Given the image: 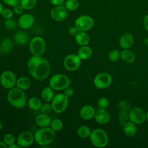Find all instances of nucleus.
I'll return each mask as SVG.
<instances>
[{
	"instance_id": "1",
	"label": "nucleus",
	"mask_w": 148,
	"mask_h": 148,
	"mask_svg": "<svg viewBox=\"0 0 148 148\" xmlns=\"http://www.w3.org/2000/svg\"><path fill=\"white\" fill-rule=\"evenodd\" d=\"M27 68L31 76L37 80H43L50 72L49 61L41 56H32L27 61Z\"/></svg>"
},
{
	"instance_id": "2",
	"label": "nucleus",
	"mask_w": 148,
	"mask_h": 148,
	"mask_svg": "<svg viewBox=\"0 0 148 148\" xmlns=\"http://www.w3.org/2000/svg\"><path fill=\"white\" fill-rule=\"evenodd\" d=\"M7 99L13 107L17 109L23 108L27 103L26 95L24 90L17 87L9 89L7 94Z\"/></svg>"
},
{
	"instance_id": "3",
	"label": "nucleus",
	"mask_w": 148,
	"mask_h": 148,
	"mask_svg": "<svg viewBox=\"0 0 148 148\" xmlns=\"http://www.w3.org/2000/svg\"><path fill=\"white\" fill-rule=\"evenodd\" d=\"M34 135V140L40 146L49 145L54 140L56 132L50 127H43L38 130Z\"/></svg>"
},
{
	"instance_id": "4",
	"label": "nucleus",
	"mask_w": 148,
	"mask_h": 148,
	"mask_svg": "<svg viewBox=\"0 0 148 148\" xmlns=\"http://www.w3.org/2000/svg\"><path fill=\"white\" fill-rule=\"evenodd\" d=\"M89 138L92 145L99 148L105 147L109 140L107 133L101 128H96L91 131Z\"/></svg>"
},
{
	"instance_id": "5",
	"label": "nucleus",
	"mask_w": 148,
	"mask_h": 148,
	"mask_svg": "<svg viewBox=\"0 0 148 148\" xmlns=\"http://www.w3.org/2000/svg\"><path fill=\"white\" fill-rule=\"evenodd\" d=\"M70 79L65 75L56 73L53 75L50 79L49 86L54 90H64L70 85Z\"/></svg>"
},
{
	"instance_id": "6",
	"label": "nucleus",
	"mask_w": 148,
	"mask_h": 148,
	"mask_svg": "<svg viewBox=\"0 0 148 148\" xmlns=\"http://www.w3.org/2000/svg\"><path fill=\"white\" fill-rule=\"evenodd\" d=\"M53 110L57 113L64 112L68 107V98L64 93H58L54 95L51 101Z\"/></svg>"
},
{
	"instance_id": "7",
	"label": "nucleus",
	"mask_w": 148,
	"mask_h": 148,
	"mask_svg": "<svg viewBox=\"0 0 148 148\" xmlns=\"http://www.w3.org/2000/svg\"><path fill=\"white\" fill-rule=\"evenodd\" d=\"M46 48V42L40 36H35L29 42V49L33 56H42L45 53Z\"/></svg>"
},
{
	"instance_id": "8",
	"label": "nucleus",
	"mask_w": 148,
	"mask_h": 148,
	"mask_svg": "<svg viewBox=\"0 0 148 148\" xmlns=\"http://www.w3.org/2000/svg\"><path fill=\"white\" fill-rule=\"evenodd\" d=\"M94 21L92 17L87 14H82L77 17L74 23V26L78 31L87 32L94 26Z\"/></svg>"
},
{
	"instance_id": "9",
	"label": "nucleus",
	"mask_w": 148,
	"mask_h": 148,
	"mask_svg": "<svg viewBox=\"0 0 148 148\" xmlns=\"http://www.w3.org/2000/svg\"><path fill=\"white\" fill-rule=\"evenodd\" d=\"M16 81V76L12 71L6 70L0 75V84L4 88L9 90L15 87Z\"/></svg>"
},
{
	"instance_id": "10",
	"label": "nucleus",
	"mask_w": 148,
	"mask_h": 148,
	"mask_svg": "<svg viewBox=\"0 0 148 148\" xmlns=\"http://www.w3.org/2000/svg\"><path fill=\"white\" fill-rule=\"evenodd\" d=\"M82 60L77 54H70L67 55L64 60V68L68 71L73 72L77 70L81 65Z\"/></svg>"
},
{
	"instance_id": "11",
	"label": "nucleus",
	"mask_w": 148,
	"mask_h": 148,
	"mask_svg": "<svg viewBox=\"0 0 148 148\" xmlns=\"http://www.w3.org/2000/svg\"><path fill=\"white\" fill-rule=\"evenodd\" d=\"M94 84L98 89H105L109 87L112 82L111 75L107 72L98 73L94 79Z\"/></svg>"
},
{
	"instance_id": "12",
	"label": "nucleus",
	"mask_w": 148,
	"mask_h": 148,
	"mask_svg": "<svg viewBox=\"0 0 148 148\" xmlns=\"http://www.w3.org/2000/svg\"><path fill=\"white\" fill-rule=\"evenodd\" d=\"M50 17L56 21L65 20L68 15V11L64 5L54 6L50 10Z\"/></svg>"
},
{
	"instance_id": "13",
	"label": "nucleus",
	"mask_w": 148,
	"mask_h": 148,
	"mask_svg": "<svg viewBox=\"0 0 148 148\" xmlns=\"http://www.w3.org/2000/svg\"><path fill=\"white\" fill-rule=\"evenodd\" d=\"M129 120L135 124H140L146 120V113L138 107H135L129 112Z\"/></svg>"
},
{
	"instance_id": "14",
	"label": "nucleus",
	"mask_w": 148,
	"mask_h": 148,
	"mask_svg": "<svg viewBox=\"0 0 148 148\" xmlns=\"http://www.w3.org/2000/svg\"><path fill=\"white\" fill-rule=\"evenodd\" d=\"M34 141V135L29 131L21 132L16 138V143L21 147H29Z\"/></svg>"
},
{
	"instance_id": "15",
	"label": "nucleus",
	"mask_w": 148,
	"mask_h": 148,
	"mask_svg": "<svg viewBox=\"0 0 148 148\" xmlns=\"http://www.w3.org/2000/svg\"><path fill=\"white\" fill-rule=\"evenodd\" d=\"M34 23L35 18L30 13H23L20 16L17 21L18 26L24 30L31 28L34 25Z\"/></svg>"
},
{
	"instance_id": "16",
	"label": "nucleus",
	"mask_w": 148,
	"mask_h": 148,
	"mask_svg": "<svg viewBox=\"0 0 148 148\" xmlns=\"http://www.w3.org/2000/svg\"><path fill=\"white\" fill-rule=\"evenodd\" d=\"M94 119L97 123L104 125L109 123L110 119V114L106 109H101L95 110Z\"/></svg>"
},
{
	"instance_id": "17",
	"label": "nucleus",
	"mask_w": 148,
	"mask_h": 148,
	"mask_svg": "<svg viewBox=\"0 0 148 148\" xmlns=\"http://www.w3.org/2000/svg\"><path fill=\"white\" fill-rule=\"evenodd\" d=\"M95 110L94 108L90 105H85L83 106L79 111L80 117L85 120H89L94 117Z\"/></svg>"
},
{
	"instance_id": "18",
	"label": "nucleus",
	"mask_w": 148,
	"mask_h": 148,
	"mask_svg": "<svg viewBox=\"0 0 148 148\" xmlns=\"http://www.w3.org/2000/svg\"><path fill=\"white\" fill-rule=\"evenodd\" d=\"M134 37L130 33L125 32L119 39V45L123 49H128L134 43Z\"/></svg>"
},
{
	"instance_id": "19",
	"label": "nucleus",
	"mask_w": 148,
	"mask_h": 148,
	"mask_svg": "<svg viewBox=\"0 0 148 148\" xmlns=\"http://www.w3.org/2000/svg\"><path fill=\"white\" fill-rule=\"evenodd\" d=\"M51 121V117L48 114L46 113H40L38 114L35 118V123L40 128L49 127Z\"/></svg>"
},
{
	"instance_id": "20",
	"label": "nucleus",
	"mask_w": 148,
	"mask_h": 148,
	"mask_svg": "<svg viewBox=\"0 0 148 148\" xmlns=\"http://www.w3.org/2000/svg\"><path fill=\"white\" fill-rule=\"evenodd\" d=\"M29 35L25 31H19L13 36L14 41L19 45L26 44L29 40Z\"/></svg>"
},
{
	"instance_id": "21",
	"label": "nucleus",
	"mask_w": 148,
	"mask_h": 148,
	"mask_svg": "<svg viewBox=\"0 0 148 148\" xmlns=\"http://www.w3.org/2000/svg\"><path fill=\"white\" fill-rule=\"evenodd\" d=\"M74 37L76 43L80 46L87 45L90 42V36L86 32L78 31Z\"/></svg>"
},
{
	"instance_id": "22",
	"label": "nucleus",
	"mask_w": 148,
	"mask_h": 148,
	"mask_svg": "<svg viewBox=\"0 0 148 148\" xmlns=\"http://www.w3.org/2000/svg\"><path fill=\"white\" fill-rule=\"evenodd\" d=\"M77 54L82 60H86L91 57L92 50L91 48L87 45L82 46L78 49Z\"/></svg>"
},
{
	"instance_id": "23",
	"label": "nucleus",
	"mask_w": 148,
	"mask_h": 148,
	"mask_svg": "<svg viewBox=\"0 0 148 148\" xmlns=\"http://www.w3.org/2000/svg\"><path fill=\"white\" fill-rule=\"evenodd\" d=\"M31 84V80L28 77L21 76L17 79L16 86L23 90H26L30 88Z\"/></svg>"
},
{
	"instance_id": "24",
	"label": "nucleus",
	"mask_w": 148,
	"mask_h": 148,
	"mask_svg": "<svg viewBox=\"0 0 148 148\" xmlns=\"http://www.w3.org/2000/svg\"><path fill=\"white\" fill-rule=\"evenodd\" d=\"M123 132L124 134L129 137L133 136L136 132V127L135 124L131 121H126L123 124Z\"/></svg>"
},
{
	"instance_id": "25",
	"label": "nucleus",
	"mask_w": 148,
	"mask_h": 148,
	"mask_svg": "<svg viewBox=\"0 0 148 148\" xmlns=\"http://www.w3.org/2000/svg\"><path fill=\"white\" fill-rule=\"evenodd\" d=\"M120 58L127 63H132L135 61V53L128 49H123L120 51Z\"/></svg>"
},
{
	"instance_id": "26",
	"label": "nucleus",
	"mask_w": 148,
	"mask_h": 148,
	"mask_svg": "<svg viewBox=\"0 0 148 148\" xmlns=\"http://www.w3.org/2000/svg\"><path fill=\"white\" fill-rule=\"evenodd\" d=\"M54 95V90L51 88L49 86L44 87L42 90L40 94L42 99L46 102H51Z\"/></svg>"
},
{
	"instance_id": "27",
	"label": "nucleus",
	"mask_w": 148,
	"mask_h": 148,
	"mask_svg": "<svg viewBox=\"0 0 148 148\" xmlns=\"http://www.w3.org/2000/svg\"><path fill=\"white\" fill-rule=\"evenodd\" d=\"M28 108L32 110H38L40 108L42 103L40 99L37 97H32L27 101Z\"/></svg>"
},
{
	"instance_id": "28",
	"label": "nucleus",
	"mask_w": 148,
	"mask_h": 148,
	"mask_svg": "<svg viewBox=\"0 0 148 148\" xmlns=\"http://www.w3.org/2000/svg\"><path fill=\"white\" fill-rule=\"evenodd\" d=\"M0 46L1 49V52L5 54H7L12 50L13 47V43L10 39L6 38L2 41Z\"/></svg>"
},
{
	"instance_id": "29",
	"label": "nucleus",
	"mask_w": 148,
	"mask_h": 148,
	"mask_svg": "<svg viewBox=\"0 0 148 148\" xmlns=\"http://www.w3.org/2000/svg\"><path fill=\"white\" fill-rule=\"evenodd\" d=\"M91 130L90 128L87 125H82L78 127L77 134L78 136L82 138H86L90 136Z\"/></svg>"
},
{
	"instance_id": "30",
	"label": "nucleus",
	"mask_w": 148,
	"mask_h": 148,
	"mask_svg": "<svg viewBox=\"0 0 148 148\" xmlns=\"http://www.w3.org/2000/svg\"><path fill=\"white\" fill-rule=\"evenodd\" d=\"M64 6L68 11L74 12L78 9L79 2L77 0H66L64 2Z\"/></svg>"
},
{
	"instance_id": "31",
	"label": "nucleus",
	"mask_w": 148,
	"mask_h": 148,
	"mask_svg": "<svg viewBox=\"0 0 148 148\" xmlns=\"http://www.w3.org/2000/svg\"><path fill=\"white\" fill-rule=\"evenodd\" d=\"M38 0H21L20 4L25 10H29L34 9Z\"/></svg>"
},
{
	"instance_id": "32",
	"label": "nucleus",
	"mask_w": 148,
	"mask_h": 148,
	"mask_svg": "<svg viewBox=\"0 0 148 148\" xmlns=\"http://www.w3.org/2000/svg\"><path fill=\"white\" fill-rule=\"evenodd\" d=\"M50 127L55 132L60 131L63 128V123L59 119H54L51 120Z\"/></svg>"
},
{
	"instance_id": "33",
	"label": "nucleus",
	"mask_w": 148,
	"mask_h": 148,
	"mask_svg": "<svg viewBox=\"0 0 148 148\" xmlns=\"http://www.w3.org/2000/svg\"><path fill=\"white\" fill-rule=\"evenodd\" d=\"M3 141L8 146V147L16 142V139L13 134L11 133L6 134L3 138Z\"/></svg>"
},
{
	"instance_id": "34",
	"label": "nucleus",
	"mask_w": 148,
	"mask_h": 148,
	"mask_svg": "<svg viewBox=\"0 0 148 148\" xmlns=\"http://www.w3.org/2000/svg\"><path fill=\"white\" fill-rule=\"evenodd\" d=\"M17 24H18L17 22L12 18L9 19H6L4 21V26L6 29L9 30L14 29L16 28Z\"/></svg>"
},
{
	"instance_id": "35",
	"label": "nucleus",
	"mask_w": 148,
	"mask_h": 148,
	"mask_svg": "<svg viewBox=\"0 0 148 148\" xmlns=\"http://www.w3.org/2000/svg\"><path fill=\"white\" fill-rule=\"evenodd\" d=\"M120 57V52L117 50H111L108 54L109 60L112 62H116Z\"/></svg>"
},
{
	"instance_id": "36",
	"label": "nucleus",
	"mask_w": 148,
	"mask_h": 148,
	"mask_svg": "<svg viewBox=\"0 0 148 148\" xmlns=\"http://www.w3.org/2000/svg\"><path fill=\"white\" fill-rule=\"evenodd\" d=\"M118 119L119 120L123 123V124L129 120V112L128 111L120 110L118 114Z\"/></svg>"
},
{
	"instance_id": "37",
	"label": "nucleus",
	"mask_w": 148,
	"mask_h": 148,
	"mask_svg": "<svg viewBox=\"0 0 148 148\" xmlns=\"http://www.w3.org/2000/svg\"><path fill=\"white\" fill-rule=\"evenodd\" d=\"M14 14L13 10L10 8H3L1 13L2 17L5 19H9L13 17Z\"/></svg>"
},
{
	"instance_id": "38",
	"label": "nucleus",
	"mask_w": 148,
	"mask_h": 148,
	"mask_svg": "<svg viewBox=\"0 0 148 148\" xmlns=\"http://www.w3.org/2000/svg\"><path fill=\"white\" fill-rule=\"evenodd\" d=\"M130 104L127 100H121L118 103V108L120 110L128 111L130 109Z\"/></svg>"
},
{
	"instance_id": "39",
	"label": "nucleus",
	"mask_w": 148,
	"mask_h": 148,
	"mask_svg": "<svg viewBox=\"0 0 148 148\" xmlns=\"http://www.w3.org/2000/svg\"><path fill=\"white\" fill-rule=\"evenodd\" d=\"M109 105L108 99L105 97H101L98 99L97 102V105L99 108L106 109Z\"/></svg>"
},
{
	"instance_id": "40",
	"label": "nucleus",
	"mask_w": 148,
	"mask_h": 148,
	"mask_svg": "<svg viewBox=\"0 0 148 148\" xmlns=\"http://www.w3.org/2000/svg\"><path fill=\"white\" fill-rule=\"evenodd\" d=\"M51 110H53V109H52L51 103H45L42 105L40 108L39 109V111L40 113H46V114L49 113Z\"/></svg>"
},
{
	"instance_id": "41",
	"label": "nucleus",
	"mask_w": 148,
	"mask_h": 148,
	"mask_svg": "<svg viewBox=\"0 0 148 148\" xmlns=\"http://www.w3.org/2000/svg\"><path fill=\"white\" fill-rule=\"evenodd\" d=\"M13 12L14 14H16V15H18V16H21V14H23V12H24V9H23V8L21 6L20 4H18L16 6H14V7H13Z\"/></svg>"
},
{
	"instance_id": "42",
	"label": "nucleus",
	"mask_w": 148,
	"mask_h": 148,
	"mask_svg": "<svg viewBox=\"0 0 148 148\" xmlns=\"http://www.w3.org/2000/svg\"><path fill=\"white\" fill-rule=\"evenodd\" d=\"M1 1L5 4L9 6L14 7V6H16L18 4H20L21 0H1Z\"/></svg>"
},
{
	"instance_id": "43",
	"label": "nucleus",
	"mask_w": 148,
	"mask_h": 148,
	"mask_svg": "<svg viewBox=\"0 0 148 148\" xmlns=\"http://www.w3.org/2000/svg\"><path fill=\"white\" fill-rule=\"evenodd\" d=\"M64 94L66 97H67L68 98H69L73 95V90L72 88H71L69 86L64 90Z\"/></svg>"
},
{
	"instance_id": "44",
	"label": "nucleus",
	"mask_w": 148,
	"mask_h": 148,
	"mask_svg": "<svg viewBox=\"0 0 148 148\" xmlns=\"http://www.w3.org/2000/svg\"><path fill=\"white\" fill-rule=\"evenodd\" d=\"M50 3L54 6H59L64 4L65 0H49Z\"/></svg>"
},
{
	"instance_id": "45",
	"label": "nucleus",
	"mask_w": 148,
	"mask_h": 148,
	"mask_svg": "<svg viewBox=\"0 0 148 148\" xmlns=\"http://www.w3.org/2000/svg\"><path fill=\"white\" fill-rule=\"evenodd\" d=\"M77 32H78V31L77 30V29L76 28V27L75 26L71 27L68 29L69 34L73 36H75L76 35V34L77 33Z\"/></svg>"
},
{
	"instance_id": "46",
	"label": "nucleus",
	"mask_w": 148,
	"mask_h": 148,
	"mask_svg": "<svg viewBox=\"0 0 148 148\" xmlns=\"http://www.w3.org/2000/svg\"><path fill=\"white\" fill-rule=\"evenodd\" d=\"M143 26L145 29L148 31V14H146L143 18Z\"/></svg>"
},
{
	"instance_id": "47",
	"label": "nucleus",
	"mask_w": 148,
	"mask_h": 148,
	"mask_svg": "<svg viewBox=\"0 0 148 148\" xmlns=\"http://www.w3.org/2000/svg\"><path fill=\"white\" fill-rule=\"evenodd\" d=\"M8 147H9V148H20L21 147H20L17 143H14V144H13V145L9 146Z\"/></svg>"
},
{
	"instance_id": "48",
	"label": "nucleus",
	"mask_w": 148,
	"mask_h": 148,
	"mask_svg": "<svg viewBox=\"0 0 148 148\" xmlns=\"http://www.w3.org/2000/svg\"><path fill=\"white\" fill-rule=\"evenodd\" d=\"M8 146L3 141H0V148H7Z\"/></svg>"
},
{
	"instance_id": "49",
	"label": "nucleus",
	"mask_w": 148,
	"mask_h": 148,
	"mask_svg": "<svg viewBox=\"0 0 148 148\" xmlns=\"http://www.w3.org/2000/svg\"><path fill=\"white\" fill-rule=\"evenodd\" d=\"M144 44L146 45V46H148V37H146L144 38L143 40Z\"/></svg>"
},
{
	"instance_id": "50",
	"label": "nucleus",
	"mask_w": 148,
	"mask_h": 148,
	"mask_svg": "<svg viewBox=\"0 0 148 148\" xmlns=\"http://www.w3.org/2000/svg\"><path fill=\"white\" fill-rule=\"evenodd\" d=\"M3 9V6L2 3L0 2V16L1 15V13H2V12Z\"/></svg>"
},
{
	"instance_id": "51",
	"label": "nucleus",
	"mask_w": 148,
	"mask_h": 148,
	"mask_svg": "<svg viewBox=\"0 0 148 148\" xmlns=\"http://www.w3.org/2000/svg\"><path fill=\"white\" fill-rule=\"evenodd\" d=\"M2 127H3L2 123V122L0 121V131L2 130Z\"/></svg>"
},
{
	"instance_id": "52",
	"label": "nucleus",
	"mask_w": 148,
	"mask_h": 148,
	"mask_svg": "<svg viewBox=\"0 0 148 148\" xmlns=\"http://www.w3.org/2000/svg\"><path fill=\"white\" fill-rule=\"evenodd\" d=\"M146 120H147V121H148V111L146 113Z\"/></svg>"
},
{
	"instance_id": "53",
	"label": "nucleus",
	"mask_w": 148,
	"mask_h": 148,
	"mask_svg": "<svg viewBox=\"0 0 148 148\" xmlns=\"http://www.w3.org/2000/svg\"><path fill=\"white\" fill-rule=\"evenodd\" d=\"M1 53V46H0V53Z\"/></svg>"
},
{
	"instance_id": "54",
	"label": "nucleus",
	"mask_w": 148,
	"mask_h": 148,
	"mask_svg": "<svg viewBox=\"0 0 148 148\" xmlns=\"http://www.w3.org/2000/svg\"><path fill=\"white\" fill-rule=\"evenodd\" d=\"M38 1H42V0H38Z\"/></svg>"
}]
</instances>
